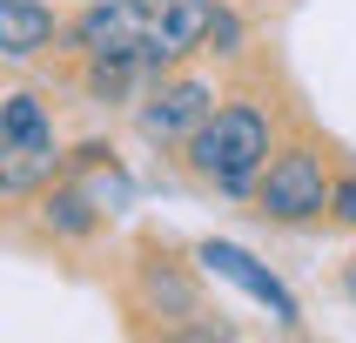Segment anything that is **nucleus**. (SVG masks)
<instances>
[{
	"instance_id": "f257e3e1",
	"label": "nucleus",
	"mask_w": 356,
	"mask_h": 343,
	"mask_svg": "<svg viewBox=\"0 0 356 343\" xmlns=\"http://www.w3.org/2000/svg\"><path fill=\"white\" fill-rule=\"evenodd\" d=\"M188 161H195L202 182H216V189H229V196L256 189L262 161H269V121H262V108H249V101L209 108L202 128L188 135Z\"/></svg>"
},
{
	"instance_id": "f03ea898",
	"label": "nucleus",
	"mask_w": 356,
	"mask_h": 343,
	"mask_svg": "<svg viewBox=\"0 0 356 343\" xmlns=\"http://www.w3.org/2000/svg\"><path fill=\"white\" fill-rule=\"evenodd\" d=\"M269 175H256L262 189V216H276V222H316L323 209H330V182H323V161L309 155V148H289V155L276 161H262Z\"/></svg>"
},
{
	"instance_id": "7ed1b4c3",
	"label": "nucleus",
	"mask_w": 356,
	"mask_h": 343,
	"mask_svg": "<svg viewBox=\"0 0 356 343\" xmlns=\"http://www.w3.org/2000/svg\"><path fill=\"white\" fill-rule=\"evenodd\" d=\"M202 269H216L222 282H236L242 296H256L262 310L282 323V330H296V296H289V289H282V282L269 276V269H262L242 242H202Z\"/></svg>"
},
{
	"instance_id": "20e7f679",
	"label": "nucleus",
	"mask_w": 356,
	"mask_h": 343,
	"mask_svg": "<svg viewBox=\"0 0 356 343\" xmlns=\"http://www.w3.org/2000/svg\"><path fill=\"white\" fill-rule=\"evenodd\" d=\"M74 34H81L88 54H141V40H148V0H95Z\"/></svg>"
},
{
	"instance_id": "39448f33",
	"label": "nucleus",
	"mask_w": 356,
	"mask_h": 343,
	"mask_svg": "<svg viewBox=\"0 0 356 343\" xmlns=\"http://www.w3.org/2000/svg\"><path fill=\"white\" fill-rule=\"evenodd\" d=\"M209 108H216V95H209L202 81H168V88H155L148 108H141V135L148 141H181V135L202 128Z\"/></svg>"
},
{
	"instance_id": "423d86ee",
	"label": "nucleus",
	"mask_w": 356,
	"mask_h": 343,
	"mask_svg": "<svg viewBox=\"0 0 356 343\" xmlns=\"http://www.w3.org/2000/svg\"><path fill=\"white\" fill-rule=\"evenodd\" d=\"M209 7H216V0H148V40H155L161 54H188V47H202Z\"/></svg>"
},
{
	"instance_id": "0eeeda50",
	"label": "nucleus",
	"mask_w": 356,
	"mask_h": 343,
	"mask_svg": "<svg viewBox=\"0 0 356 343\" xmlns=\"http://www.w3.org/2000/svg\"><path fill=\"white\" fill-rule=\"evenodd\" d=\"M47 40H54L47 0H0V54L7 61H34Z\"/></svg>"
},
{
	"instance_id": "6e6552de",
	"label": "nucleus",
	"mask_w": 356,
	"mask_h": 343,
	"mask_svg": "<svg viewBox=\"0 0 356 343\" xmlns=\"http://www.w3.org/2000/svg\"><path fill=\"white\" fill-rule=\"evenodd\" d=\"M54 175V135L40 141H0V196H27Z\"/></svg>"
},
{
	"instance_id": "1a4fd4ad",
	"label": "nucleus",
	"mask_w": 356,
	"mask_h": 343,
	"mask_svg": "<svg viewBox=\"0 0 356 343\" xmlns=\"http://www.w3.org/2000/svg\"><path fill=\"white\" fill-rule=\"evenodd\" d=\"M74 168L88 175V182H81V196L95 202V216H101V209H108V216H115V209H128V196H135V189H128V175L108 161V148H81Z\"/></svg>"
},
{
	"instance_id": "9d476101",
	"label": "nucleus",
	"mask_w": 356,
	"mask_h": 343,
	"mask_svg": "<svg viewBox=\"0 0 356 343\" xmlns=\"http://www.w3.org/2000/svg\"><path fill=\"white\" fill-rule=\"evenodd\" d=\"M40 135H54V128H47V108H40L34 95H7L0 101V141H40Z\"/></svg>"
},
{
	"instance_id": "9b49d317",
	"label": "nucleus",
	"mask_w": 356,
	"mask_h": 343,
	"mask_svg": "<svg viewBox=\"0 0 356 343\" xmlns=\"http://www.w3.org/2000/svg\"><path fill=\"white\" fill-rule=\"evenodd\" d=\"M47 229H60V236H88V229H95V202L81 196V189H54V196H47Z\"/></svg>"
},
{
	"instance_id": "f8f14e48",
	"label": "nucleus",
	"mask_w": 356,
	"mask_h": 343,
	"mask_svg": "<svg viewBox=\"0 0 356 343\" xmlns=\"http://www.w3.org/2000/svg\"><path fill=\"white\" fill-rule=\"evenodd\" d=\"M202 40H216V54H236L242 47V20L222 14V7H209V27H202Z\"/></svg>"
},
{
	"instance_id": "ddd939ff",
	"label": "nucleus",
	"mask_w": 356,
	"mask_h": 343,
	"mask_svg": "<svg viewBox=\"0 0 356 343\" xmlns=\"http://www.w3.org/2000/svg\"><path fill=\"white\" fill-rule=\"evenodd\" d=\"M330 216H337V222H356V175L330 189Z\"/></svg>"
},
{
	"instance_id": "4468645a",
	"label": "nucleus",
	"mask_w": 356,
	"mask_h": 343,
	"mask_svg": "<svg viewBox=\"0 0 356 343\" xmlns=\"http://www.w3.org/2000/svg\"><path fill=\"white\" fill-rule=\"evenodd\" d=\"M343 289H350V303H356V262H350V276H343Z\"/></svg>"
}]
</instances>
